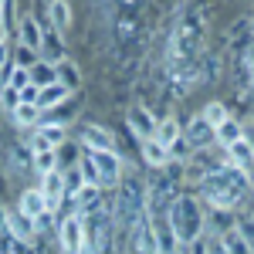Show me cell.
<instances>
[{"label": "cell", "mask_w": 254, "mask_h": 254, "mask_svg": "<svg viewBox=\"0 0 254 254\" xmlns=\"http://www.w3.org/2000/svg\"><path fill=\"white\" fill-rule=\"evenodd\" d=\"M142 159H146L153 170H166V166L173 163V153H170V149H163V146L153 142V139H146V142H142Z\"/></svg>", "instance_id": "obj_21"}, {"label": "cell", "mask_w": 254, "mask_h": 254, "mask_svg": "<svg viewBox=\"0 0 254 254\" xmlns=\"http://www.w3.org/2000/svg\"><path fill=\"white\" fill-rule=\"evenodd\" d=\"M224 166L241 170V173H251V170H254V149L244 142V139H237L234 146H227V159H224Z\"/></svg>", "instance_id": "obj_14"}, {"label": "cell", "mask_w": 254, "mask_h": 254, "mask_svg": "<svg viewBox=\"0 0 254 254\" xmlns=\"http://www.w3.org/2000/svg\"><path fill=\"white\" fill-rule=\"evenodd\" d=\"M220 244H224V254H251V248H248V244H244V237L237 234L234 227H231V231H224V234H220Z\"/></svg>", "instance_id": "obj_29"}, {"label": "cell", "mask_w": 254, "mask_h": 254, "mask_svg": "<svg viewBox=\"0 0 254 254\" xmlns=\"http://www.w3.org/2000/svg\"><path fill=\"white\" fill-rule=\"evenodd\" d=\"M129 129H132V136L139 139V142H146V139H153V132H156V122L159 119L146 109V105H132L129 109Z\"/></svg>", "instance_id": "obj_11"}, {"label": "cell", "mask_w": 254, "mask_h": 254, "mask_svg": "<svg viewBox=\"0 0 254 254\" xmlns=\"http://www.w3.org/2000/svg\"><path fill=\"white\" fill-rule=\"evenodd\" d=\"M200 119H203L210 129H220V126L231 119V112H227V105H224V102H207V109L200 112Z\"/></svg>", "instance_id": "obj_26"}, {"label": "cell", "mask_w": 254, "mask_h": 254, "mask_svg": "<svg viewBox=\"0 0 254 254\" xmlns=\"http://www.w3.org/2000/svg\"><path fill=\"white\" fill-rule=\"evenodd\" d=\"M17 31H20V48H27V51L38 55V51H41V38H44V27H41L31 14H24L20 24H17Z\"/></svg>", "instance_id": "obj_16"}, {"label": "cell", "mask_w": 254, "mask_h": 254, "mask_svg": "<svg viewBox=\"0 0 254 254\" xmlns=\"http://www.w3.org/2000/svg\"><path fill=\"white\" fill-rule=\"evenodd\" d=\"M3 231L14 237L17 244H31V241L38 237V231H34V220H27L20 210H7V214H3Z\"/></svg>", "instance_id": "obj_10"}, {"label": "cell", "mask_w": 254, "mask_h": 254, "mask_svg": "<svg viewBox=\"0 0 254 254\" xmlns=\"http://www.w3.org/2000/svg\"><path fill=\"white\" fill-rule=\"evenodd\" d=\"M64 139H68L64 126H58V122H41L38 129L31 132L27 146H31L34 156H38V153H58L61 146H64Z\"/></svg>", "instance_id": "obj_6"}, {"label": "cell", "mask_w": 254, "mask_h": 254, "mask_svg": "<svg viewBox=\"0 0 254 254\" xmlns=\"http://www.w3.org/2000/svg\"><path fill=\"white\" fill-rule=\"evenodd\" d=\"M17 210L24 217H27V220H38L41 214H51V210H48V203H44V196H41V190L38 187H34V190H24V193H20V203H17Z\"/></svg>", "instance_id": "obj_17"}, {"label": "cell", "mask_w": 254, "mask_h": 254, "mask_svg": "<svg viewBox=\"0 0 254 254\" xmlns=\"http://www.w3.org/2000/svg\"><path fill=\"white\" fill-rule=\"evenodd\" d=\"M75 166H78L81 183H85V187H98V170H95V163H92V156H88V153H85ZM98 190H102V187H98Z\"/></svg>", "instance_id": "obj_31"}, {"label": "cell", "mask_w": 254, "mask_h": 254, "mask_svg": "<svg viewBox=\"0 0 254 254\" xmlns=\"http://www.w3.org/2000/svg\"><path fill=\"white\" fill-rule=\"evenodd\" d=\"M244 142L254 149V122H251V126H244Z\"/></svg>", "instance_id": "obj_35"}, {"label": "cell", "mask_w": 254, "mask_h": 254, "mask_svg": "<svg viewBox=\"0 0 254 254\" xmlns=\"http://www.w3.org/2000/svg\"><path fill=\"white\" fill-rule=\"evenodd\" d=\"M237 139H244V126H241L237 119H227L220 129H214V142H220L224 149H227V146H234Z\"/></svg>", "instance_id": "obj_24"}, {"label": "cell", "mask_w": 254, "mask_h": 254, "mask_svg": "<svg viewBox=\"0 0 254 254\" xmlns=\"http://www.w3.org/2000/svg\"><path fill=\"white\" fill-rule=\"evenodd\" d=\"M58 81L64 85V88H71V92L78 88V81H81V78H78V68H75V61L64 58V61L58 64Z\"/></svg>", "instance_id": "obj_30"}, {"label": "cell", "mask_w": 254, "mask_h": 254, "mask_svg": "<svg viewBox=\"0 0 254 254\" xmlns=\"http://www.w3.org/2000/svg\"><path fill=\"white\" fill-rule=\"evenodd\" d=\"M41 196H44V203H48V210L55 214L61 207V200H64V173L61 170H55V173H48V176H41Z\"/></svg>", "instance_id": "obj_13"}, {"label": "cell", "mask_w": 254, "mask_h": 254, "mask_svg": "<svg viewBox=\"0 0 254 254\" xmlns=\"http://www.w3.org/2000/svg\"><path fill=\"white\" fill-rule=\"evenodd\" d=\"M180 136L187 139V146H190V149L203 153V149H207V146L214 142V129H210V126H207V122H203L200 116H193L190 122H187V129H183Z\"/></svg>", "instance_id": "obj_12"}, {"label": "cell", "mask_w": 254, "mask_h": 254, "mask_svg": "<svg viewBox=\"0 0 254 254\" xmlns=\"http://www.w3.org/2000/svg\"><path fill=\"white\" fill-rule=\"evenodd\" d=\"M20 102H34V105H38V88H34V85H27V88L20 92Z\"/></svg>", "instance_id": "obj_34"}, {"label": "cell", "mask_w": 254, "mask_h": 254, "mask_svg": "<svg viewBox=\"0 0 254 254\" xmlns=\"http://www.w3.org/2000/svg\"><path fill=\"white\" fill-rule=\"evenodd\" d=\"M58 248H61V254H85V220H81L78 214L61 217Z\"/></svg>", "instance_id": "obj_5"}, {"label": "cell", "mask_w": 254, "mask_h": 254, "mask_svg": "<svg viewBox=\"0 0 254 254\" xmlns=\"http://www.w3.org/2000/svg\"><path fill=\"white\" fill-rule=\"evenodd\" d=\"M166 224H170V231L176 234L180 248H190L207 231V210H203V203L196 196H176V203L170 207V214H166Z\"/></svg>", "instance_id": "obj_3"}, {"label": "cell", "mask_w": 254, "mask_h": 254, "mask_svg": "<svg viewBox=\"0 0 254 254\" xmlns=\"http://www.w3.org/2000/svg\"><path fill=\"white\" fill-rule=\"evenodd\" d=\"M0 119H3V109H0Z\"/></svg>", "instance_id": "obj_36"}, {"label": "cell", "mask_w": 254, "mask_h": 254, "mask_svg": "<svg viewBox=\"0 0 254 254\" xmlns=\"http://www.w3.org/2000/svg\"><path fill=\"white\" fill-rule=\"evenodd\" d=\"M196 68H200V81H214L224 75V51H203L200 61H196Z\"/></svg>", "instance_id": "obj_19"}, {"label": "cell", "mask_w": 254, "mask_h": 254, "mask_svg": "<svg viewBox=\"0 0 254 254\" xmlns=\"http://www.w3.org/2000/svg\"><path fill=\"white\" fill-rule=\"evenodd\" d=\"M7 58H10V44H0V75H7Z\"/></svg>", "instance_id": "obj_33"}, {"label": "cell", "mask_w": 254, "mask_h": 254, "mask_svg": "<svg viewBox=\"0 0 254 254\" xmlns=\"http://www.w3.org/2000/svg\"><path fill=\"white\" fill-rule=\"evenodd\" d=\"M102 207H105V200H102V190L98 187H81L78 193H75V214L78 217H92Z\"/></svg>", "instance_id": "obj_15"}, {"label": "cell", "mask_w": 254, "mask_h": 254, "mask_svg": "<svg viewBox=\"0 0 254 254\" xmlns=\"http://www.w3.org/2000/svg\"><path fill=\"white\" fill-rule=\"evenodd\" d=\"M58 81V68L51 64V61H38L34 68H31V85L34 88H48V85H55Z\"/></svg>", "instance_id": "obj_25"}, {"label": "cell", "mask_w": 254, "mask_h": 254, "mask_svg": "<svg viewBox=\"0 0 254 254\" xmlns=\"http://www.w3.org/2000/svg\"><path fill=\"white\" fill-rule=\"evenodd\" d=\"M180 122H176L173 116H166L163 122H156V132H153V142H159L163 149H173L176 146V139H180Z\"/></svg>", "instance_id": "obj_20"}, {"label": "cell", "mask_w": 254, "mask_h": 254, "mask_svg": "<svg viewBox=\"0 0 254 254\" xmlns=\"http://www.w3.org/2000/svg\"><path fill=\"white\" fill-rule=\"evenodd\" d=\"M251 27H254L251 17H241V20L231 24V31H227V51H231L234 58L251 55V48H254V31Z\"/></svg>", "instance_id": "obj_8"}, {"label": "cell", "mask_w": 254, "mask_h": 254, "mask_svg": "<svg viewBox=\"0 0 254 254\" xmlns=\"http://www.w3.org/2000/svg\"><path fill=\"white\" fill-rule=\"evenodd\" d=\"M31 85V71L27 68H20V64H14V68H7V78H3V88H14V92H24Z\"/></svg>", "instance_id": "obj_28"}, {"label": "cell", "mask_w": 254, "mask_h": 254, "mask_svg": "<svg viewBox=\"0 0 254 254\" xmlns=\"http://www.w3.org/2000/svg\"><path fill=\"white\" fill-rule=\"evenodd\" d=\"M146 214V183L139 180H126L119 183V193H116V203H112V227L119 231H132L139 217Z\"/></svg>", "instance_id": "obj_4"}, {"label": "cell", "mask_w": 254, "mask_h": 254, "mask_svg": "<svg viewBox=\"0 0 254 254\" xmlns=\"http://www.w3.org/2000/svg\"><path fill=\"white\" fill-rule=\"evenodd\" d=\"M68 98H71V88H64L61 81H55V85H48V88H38V109L41 112H44V109H58Z\"/></svg>", "instance_id": "obj_18"}, {"label": "cell", "mask_w": 254, "mask_h": 254, "mask_svg": "<svg viewBox=\"0 0 254 254\" xmlns=\"http://www.w3.org/2000/svg\"><path fill=\"white\" fill-rule=\"evenodd\" d=\"M48 14H51V20H55V31H68L71 27V3H48Z\"/></svg>", "instance_id": "obj_27"}, {"label": "cell", "mask_w": 254, "mask_h": 254, "mask_svg": "<svg viewBox=\"0 0 254 254\" xmlns=\"http://www.w3.org/2000/svg\"><path fill=\"white\" fill-rule=\"evenodd\" d=\"M31 166H34L41 176H48V173L58 170V156H55V153H38V156L31 159Z\"/></svg>", "instance_id": "obj_32"}, {"label": "cell", "mask_w": 254, "mask_h": 254, "mask_svg": "<svg viewBox=\"0 0 254 254\" xmlns=\"http://www.w3.org/2000/svg\"><path fill=\"white\" fill-rule=\"evenodd\" d=\"M14 122H17V129H38L41 126V109L34 102H20L17 109H14Z\"/></svg>", "instance_id": "obj_23"}, {"label": "cell", "mask_w": 254, "mask_h": 254, "mask_svg": "<svg viewBox=\"0 0 254 254\" xmlns=\"http://www.w3.org/2000/svg\"><path fill=\"white\" fill-rule=\"evenodd\" d=\"M41 51L51 58V64L58 68L61 61H64V44H61V34L58 31H51V27H44V38H41Z\"/></svg>", "instance_id": "obj_22"}, {"label": "cell", "mask_w": 254, "mask_h": 254, "mask_svg": "<svg viewBox=\"0 0 254 254\" xmlns=\"http://www.w3.org/2000/svg\"><path fill=\"white\" fill-rule=\"evenodd\" d=\"M92 163H95L98 170V187L105 190V187H119V180H122V156L119 153H88Z\"/></svg>", "instance_id": "obj_9"}, {"label": "cell", "mask_w": 254, "mask_h": 254, "mask_svg": "<svg viewBox=\"0 0 254 254\" xmlns=\"http://www.w3.org/2000/svg\"><path fill=\"white\" fill-rule=\"evenodd\" d=\"M146 44V20L139 3H112V48L122 64H132Z\"/></svg>", "instance_id": "obj_1"}, {"label": "cell", "mask_w": 254, "mask_h": 254, "mask_svg": "<svg viewBox=\"0 0 254 254\" xmlns=\"http://www.w3.org/2000/svg\"><path fill=\"white\" fill-rule=\"evenodd\" d=\"M81 146L85 153H119V139L105 126H85L81 129Z\"/></svg>", "instance_id": "obj_7"}, {"label": "cell", "mask_w": 254, "mask_h": 254, "mask_svg": "<svg viewBox=\"0 0 254 254\" xmlns=\"http://www.w3.org/2000/svg\"><path fill=\"white\" fill-rule=\"evenodd\" d=\"M203 190V200L210 210H227V214H237L241 200L248 196L251 183H248V173L241 170H231V166H217L214 173L200 183Z\"/></svg>", "instance_id": "obj_2"}]
</instances>
